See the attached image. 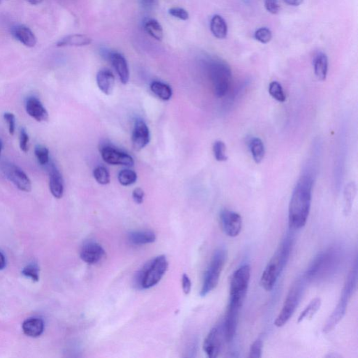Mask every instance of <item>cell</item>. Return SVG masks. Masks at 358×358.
<instances>
[{"mask_svg": "<svg viewBox=\"0 0 358 358\" xmlns=\"http://www.w3.org/2000/svg\"><path fill=\"white\" fill-rule=\"evenodd\" d=\"M283 1L291 6H299L303 2V0H283Z\"/></svg>", "mask_w": 358, "mask_h": 358, "instance_id": "cell-46", "label": "cell"}, {"mask_svg": "<svg viewBox=\"0 0 358 358\" xmlns=\"http://www.w3.org/2000/svg\"><path fill=\"white\" fill-rule=\"evenodd\" d=\"M264 6L266 10L272 14H277L280 10L278 0H264Z\"/></svg>", "mask_w": 358, "mask_h": 358, "instance_id": "cell-41", "label": "cell"}, {"mask_svg": "<svg viewBox=\"0 0 358 358\" xmlns=\"http://www.w3.org/2000/svg\"><path fill=\"white\" fill-rule=\"evenodd\" d=\"M11 34L14 38L27 47L33 48L37 44L35 34L25 25H17L11 28Z\"/></svg>", "mask_w": 358, "mask_h": 358, "instance_id": "cell-18", "label": "cell"}, {"mask_svg": "<svg viewBox=\"0 0 358 358\" xmlns=\"http://www.w3.org/2000/svg\"><path fill=\"white\" fill-rule=\"evenodd\" d=\"M6 266V260L4 255L0 253V270H2Z\"/></svg>", "mask_w": 358, "mask_h": 358, "instance_id": "cell-48", "label": "cell"}, {"mask_svg": "<svg viewBox=\"0 0 358 358\" xmlns=\"http://www.w3.org/2000/svg\"><path fill=\"white\" fill-rule=\"evenodd\" d=\"M339 253L335 248L326 250L316 257L305 274V280L319 281L330 275L339 261Z\"/></svg>", "mask_w": 358, "mask_h": 358, "instance_id": "cell-5", "label": "cell"}, {"mask_svg": "<svg viewBox=\"0 0 358 358\" xmlns=\"http://www.w3.org/2000/svg\"><path fill=\"white\" fill-rule=\"evenodd\" d=\"M91 42H92V38L87 35L75 34V35H68L62 38L57 43V46L58 47H65V46L80 47V46H88L91 44Z\"/></svg>", "mask_w": 358, "mask_h": 358, "instance_id": "cell-23", "label": "cell"}, {"mask_svg": "<svg viewBox=\"0 0 358 358\" xmlns=\"http://www.w3.org/2000/svg\"><path fill=\"white\" fill-rule=\"evenodd\" d=\"M96 80L98 88L104 94L109 95L113 93L115 86V77L111 71L107 69L99 71Z\"/></svg>", "mask_w": 358, "mask_h": 358, "instance_id": "cell-21", "label": "cell"}, {"mask_svg": "<svg viewBox=\"0 0 358 358\" xmlns=\"http://www.w3.org/2000/svg\"><path fill=\"white\" fill-rule=\"evenodd\" d=\"M204 351L209 358H216L219 355L221 348V337L219 330L214 327L205 339L203 345Z\"/></svg>", "mask_w": 358, "mask_h": 358, "instance_id": "cell-16", "label": "cell"}, {"mask_svg": "<svg viewBox=\"0 0 358 358\" xmlns=\"http://www.w3.org/2000/svg\"><path fill=\"white\" fill-rule=\"evenodd\" d=\"M27 113L38 122L47 121L49 113L41 101L37 97L28 98L26 102Z\"/></svg>", "mask_w": 358, "mask_h": 358, "instance_id": "cell-17", "label": "cell"}, {"mask_svg": "<svg viewBox=\"0 0 358 358\" xmlns=\"http://www.w3.org/2000/svg\"><path fill=\"white\" fill-rule=\"evenodd\" d=\"M29 136L25 128H22L20 134V148L22 151L26 152L28 151Z\"/></svg>", "mask_w": 358, "mask_h": 358, "instance_id": "cell-43", "label": "cell"}, {"mask_svg": "<svg viewBox=\"0 0 358 358\" xmlns=\"http://www.w3.org/2000/svg\"><path fill=\"white\" fill-rule=\"evenodd\" d=\"M141 4L145 8H149L154 4L155 0H141Z\"/></svg>", "mask_w": 358, "mask_h": 358, "instance_id": "cell-47", "label": "cell"}, {"mask_svg": "<svg viewBox=\"0 0 358 358\" xmlns=\"http://www.w3.org/2000/svg\"><path fill=\"white\" fill-rule=\"evenodd\" d=\"M211 33L219 39H223L227 37V25L226 20L219 15L213 16L210 24Z\"/></svg>", "mask_w": 358, "mask_h": 358, "instance_id": "cell-25", "label": "cell"}, {"mask_svg": "<svg viewBox=\"0 0 358 358\" xmlns=\"http://www.w3.org/2000/svg\"><path fill=\"white\" fill-rule=\"evenodd\" d=\"M146 31L147 32L152 38H155L157 41H162L163 38V29L160 22L155 19H149L144 24Z\"/></svg>", "mask_w": 358, "mask_h": 358, "instance_id": "cell-30", "label": "cell"}, {"mask_svg": "<svg viewBox=\"0 0 358 358\" xmlns=\"http://www.w3.org/2000/svg\"><path fill=\"white\" fill-rule=\"evenodd\" d=\"M314 170L308 165L294 188L288 210L290 227L301 229L306 225L311 208Z\"/></svg>", "mask_w": 358, "mask_h": 358, "instance_id": "cell-1", "label": "cell"}, {"mask_svg": "<svg viewBox=\"0 0 358 358\" xmlns=\"http://www.w3.org/2000/svg\"><path fill=\"white\" fill-rule=\"evenodd\" d=\"M128 239L133 245H144L155 242L156 236L152 231H134L129 234Z\"/></svg>", "mask_w": 358, "mask_h": 358, "instance_id": "cell-24", "label": "cell"}, {"mask_svg": "<svg viewBox=\"0 0 358 358\" xmlns=\"http://www.w3.org/2000/svg\"><path fill=\"white\" fill-rule=\"evenodd\" d=\"M35 153L40 165H46L49 163V151L47 148L44 146H37L35 148Z\"/></svg>", "mask_w": 358, "mask_h": 358, "instance_id": "cell-36", "label": "cell"}, {"mask_svg": "<svg viewBox=\"0 0 358 358\" xmlns=\"http://www.w3.org/2000/svg\"><path fill=\"white\" fill-rule=\"evenodd\" d=\"M110 60L116 71L121 83L127 84L130 79V70L124 56L119 53H113L110 55Z\"/></svg>", "mask_w": 358, "mask_h": 358, "instance_id": "cell-19", "label": "cell"}, {"mask_svg": "<svg viewBox=\"0 0 358 358\" xmlns=\"http://www.w3.org/2000/svg\"><path fill=\"white\" fill-rule=\"evenodd\" d=\"M151 90L155 95L164 101H168L172 97V89L166 83L153 81L151 85Z\"/></svg>", "mask_w": 358, "mask_h": 358, "instance_id": "cell-28", "label": "cell"}, {"mask_svg": "<svg viewBox=\"0 0 358 358\" xmlns=\"http://www.w3.org/2000/svg\"><path fill=\"white\" fill-rule=\"evenodd\" d=\"M269 93L271 97L278 102H284L286 99L282 85L279 82H271L269 86Z\"/></svg>", "mask_w": 358, "mask_h": 358, "instance_id": "cell-33", "label": "cell"}, {"mask_svg": "<svg viewBox=\"0 0 358 358\" xmlns=\"http://www.w3.org/2000/svg\"><path fill=\"white\" fill-rule=\"evenodd\" d=\"M22 331L30 337H39L44 332V323L41 319L32 318L24 321L22 325Z\"/></svg>", "mask_w": 358, "mask_h": 358, "instance_id": "cell-22", "label": "cell"}, {"mask_svg": "<svg viewBox=\"0 0 358 358\" xmlns=\"http://www.w3.org/2000/svg\"><path fill=\"white\" fill-rule=\"evenodd\" d=\"M4 1V0H0V4H1V2Z\"/></svg>", "mask_w": 358, "mask_h": 358, "instance_id": "cell-51", "label": "cell"}, {"mask_svg": "<svg viewBox=\"0 0 358 358\" xmlns=\"http://www.w3.org/2000/svg\"><path fill=\"white\" fill-rule=\"evenodd\" d=\"M22 275L30 278L33 282H38L39 280V269L38 266L30 264L25 266L22 271Z\"/></svg>", "mask_w": 358, "mask_h": 358, "instance_id": "cell-38", "label": "cell"}, {"mask_svg": "<svg viewBox=\"0 0 358 358\" xmlns=\"http://www.w3.org/2000/svg\"><path fill=\"white\" fill-rule=\"evenodd\" d=\"M144 197H145V193L144 191L140 188H137L134 189L132 192V197L134 201L136 202L138 205H141L143 203L144 200Z\"/></svg>", "mask_w": 358, "mask_h": 358, "instance_id": "cell-44", "label": "cell"}, {"mask_svg": "<svg viewBox=\"0 0 358 358\" xmlns=\"http://www.w3.org/2000/svg\"><path fill=\"white\" fill-rule=\"evenodd\" d=\"M150 140L151 135L149 127L144 120H136L132 134V143L134 150L136 151L142 150L149 144Z\"/></svg>", "mask_w": 358, "mask_h": 358, "instance_id": "cell-13", "label": "cell"}, {"mask_svg": "<svg viewBox=\"0 0 358 358\" xmlns=\"http://www.w3.org/2000/svg\"><path fill=\"white\" fill-rule=\"evenodd\" d=\"M26 1L30 4H33V5H38V4L42 2L43 0H26Z\"/></svg>", "mask_w": 358, "mask_h": 358, "instance_id": "cell-49", "label": "cell"}, {"mask_svg": "<svg viewBox=\"0 0 358 358\" xmlns=\"http://www.w3.org/2000/svg\"><path fill=\"white\" fill-rule=\"evenodd\" d=\"M3 171L6 178L15 185L19 190L27 192L31 191V181L19 167L13 164H6Z\"/></svg>", "mask_w": 358, "mask_h": 358, "instance_id": "cell-11", "label": "cell"}, {"mask_svg": "<svg viewBox=\"0 0 358 358\" xmlns=\"http://www.w3.org/2000/svg\"><path fill=\"white\" fill-rule=\"evenodd\" d=\"M255 38L260 42L263 44H267L272 38V33L269 28L262 27L255 32Z\"/></svg>", "mask_w": 358, "mask_h": 358, "instance_id": "cell-37", "label": "cell"}, {"mask_svg": "<svg viewBox=\"0 0 358 358\" xmlns=\"http://www.w3.org/2000/svg\"><path fill=\"white\" fill-rule=\"evenodd\" d=\"M191 286H192V284H191L190 278L184 274L182 277V288L186 295H188L190 293Z\"/></svg>", "mask_w": 358, "mask_h": 358, "instance_id": "cell-45", "label": "cell"}, {"mask_svg": "<svg viewBox=\"0 0 358 358\" xmlns=\"http://www.w3.org/2000/svg\"><path fill=\"white\" fill-rule=\"evenodd\" d=\"M250 279V267L245 264L234 271L230 282V302L243 305Z\"/></svg>", "mask_w": 358, "mask_h": 358, "instance_id": "cell-9", "label": "cell"}, {"mask_svg": "<svg viewBox=\"0 0 358 358\" xmlns=\"http://www.w3.org/2000/svg\"><path fill=\"white\" fill-rule=\"evenodd\" d=\"M118 181L122 186H129L134 184L137 180V175L131 170H123L118 176Z\"/></svg>", "mask_w": 358, "mask_h": 358, "instance_id": "cell-32", "label": "cell"}, {"mask_svg": "<svg viewBox=\"0 0 358 358\" xmlns=\"http://www.w3.org/2000/svg\"><path fill=\"white\" fill-rule=\"evenodd\" d=\"M215 158L218 162H224L227 160L226 154V146L222 141H215L213 146Z\"/></svg>", "mask_w": 358, "mask_h": 358, "instance_id": "cell-34", "label": "cell"}, {"mask_svg": "<svg viewBox=\"0 0 358 358\" xmlns=\"http://www.w3.org/2000/svg\"><path fill=\"white\" fill-rule=\"evenodd\" d=\"M208 72L215 95L218 98L226 97L229 93L232 81V72L229 66L225 62L214 61L210 65Z\"/></svg>", "mask_w": 358, "mask_h": 358, "instance_id": "cell-7", "label": "cell"}, {"mask_svg": "<svg viewBox=\"0 0 358 358\" xmlns=\"http://www.w3.org/2000/svg\"><path fill=\"white\" fill-rule=\"evenodd\" d=\"M357 280L358 267L356 265L348 274L338 304L324 326L323 332L325 333L332 331L346 314L348 301L357 286Z\"/></svg>", "mask_w": 358, "mask_h": 358, "instance_id": "cell-4", "label": "cell"}, {"mask_svg": "<svg viewBox=\"0 0 358 358\" xmlns=\"http://www.w3.org/2000/svg\"><path fill=\"white\" fill-rule=\"evenodd\" d=\"M4 119L9 125V134L11 136L14 135L16 128L15 115L11 113H5L4 114Z\"/></svg>", "mask_w": 358, "mask_h": 358, "instance_id": "cell-42", "label": "cell"}, {"mask_svg": "<svg viewBox=\"0 0 358 358\" xmlns=\"http://www.w3.org/2000/svg\"><path fill=\"white\" fill-rule=\"evenodd\" d=\"M105 255V250L102 245L96 242H88L82 247L80 257L81 259L88 264H96L99 263Z\"/></svg>", "mask_w": 358, "mask_h": 358, "instance_id": "cell-15", "label": "cell"}, {"mask_svg": "<svg viewBox=\"0 0 358 358\" xmlns=\"http://www.w3.org/2000/svg\"><path fill=\"white\" fill-rule=\"evenodd\" d=\"M93 175L98 184L107 185L110 183V174L104 167H97L94 169Z\"/></svg>", "mask_w": 358, "mask_h": 358, "instance_id": "cell-35", "label": "cell"}, {"mask_svg": "<svg viewBox=\"0 0 358 358\" xmlns=\"http://www.w3.org/2000/svg\"><path fill=\"white\" fill-rule=\"evenodd\" d=\"M263 341L261 340H256L250 346L248 357L250 358H261L262 357V352H263Z\"/></svg>", "mask_w": 358, "mask_h": 358, "instance_id": "cell-39", "label": "cell"}, {"mask_svg": "<svg viewBox=\"0 0 358 358\" xmlns=\"http://www.w3.org/2000/svg\"><path fill=\"white\" fill-rule=\"evenodd\" d=\"M168 269L165 255H159L146 263L134 277V286L137 290H147L157 285Z\"/></svg>", "mask_w": 358, "mask_h": 358, "instance_id": "cell-3", "label": "cell"}, {"mask_svg": "<svg viewBox=\"0 0 358 358\" xmlns=\"http://www.w3.org/2000/svg\"><path fill=\"white\" fill-rule=\"evenodd\" d=\"M49 188L55 198H62L64 194V180L60 171L55 165L51 166L49 171Z\"/></svg>", "mask_w": 358, "mask_h": 358, "instance_id": "cell-20", "label": "cell"}, {"mask_svg": "<svg viewBox=\"0 0 358 358\" xmlns=\"http://www.w3.org/2000/svg\"><path fill=\"white\" fill-rule=\"evenodd\" d=\"M226 259H227V251L226 250L219 248L215 252L212 257L209 266L207 268L205 274L200 292V295L202 297L207 296L217 286Z\"/></svg>", "mask_w": 358, "mask_h": 358, "instance_id": "cell-6", "label": "cell"}, {"mask_svg": "<svg viewBox=\"0 0 358 358\" xmlns=\"http://www.w3.org/2000/svg\"><path fill=\"white\" fill-rule=\"evenodd\" d=\"M101 155L104 161L109 165L126 167H132L134 165V160L131 155L109 146L101 149Z\"/></svg>", "mask_w": 358, "mask_h": 358, "instance_id": "cell-12", "label": "cell"}, {"mask_svg": "<svg viewBox=\"0 0 358 358\" xmlns=\"http://www.w3.org/2000/svg\"><path fill=\"white\" fill-rule=\"evenodd\" d=\"M169 14L171 17L182 20H187L189 19V14L186 9L180 7L171 8L169 10Z\"/></svg>", "mask_w": 358, "mask_h": 358, "instance_id": "cell-40", "label": "cell"}, {"mask_svg": "<svg viewBox=\"0 0 358 358\" xmlns=\"http://www.w3.org/2000/svg\"><path fill=\"white\" fill-rule=\"evenodd\" d=\"M356 193V184L353 182L349 183L345 188L344 190L345 212L346 213L351 211Z\"/></svg>", "mask_w": 358, "mask_h": 358, "instance_id": "cell-31", "label": "cell"}, {"mask_svg": "<svg viewBox=\"0 0 358 358\" xmlns=\"http://www.w3.org/2000/svg\"><path fill=\"white\" fill-rule=\"evenodd\" d=\"M304 290V277L294 283L284 301L282 311L277 316L274 325L281 327L285 325L298 307Z\"/></svg>", "mask_w": 358, "mask_h": 358, "instance_id": "cell-8", "label": "cell"}, {"mask_svg": "<svg viewBox=\"0 0 358 358\" xmlns=\"http://www.w3.org/2000/svg\"><path fill=\"white\" fill-rule=\"evenodd\" d=\"M242 306L235 303H229L224 327L225 335L227 341H232L235 336L238 323L239 311Z\"/></svg>", "mask_w": 358, "mask_h": 358, "instance_id": "cell-14", "label": "cell"}, {"mask_svg": "<svg viewBox=\"0 0 358 358\" xmlns=\"http://www.w3.org/2000/svg\"><path fill=\"white\" fill-rule=\"evenodd\" d=\"M292 242L293 239L290 237H286L283 241L263 271L261 285L266 291H271L274 288L278 279L286 265L291 252Z\"/></svg>", "mask_w": 358, "mask_h": 358, "instance_id": "cell-2", "label": "cell"}, {"mask_svg": "<svg viewBox=\"0 0 358 358\" xmlns=\"http://www.w3.org/2000/svg\"><path fill=\"white\" fill-rule=\"evenodd\" d=\"M220 219L225 233L230 237L239 235L242 228V218L239 213L223 209L220 214Z\"/></svg>", "mask_w": 358, "mask_h": 358, "instance_id": "cell-10", "label": "cell"}, {"mask_svg": "<svg viewBox=\"0 0 358 358\" xmlns=\"http://www.w3.org/2000/svg\"><path fill=\"white\" fill-rule=\"evenodd\" d=\"M1 150H2V142L0 140V155H1Z\"/></svg>", "mask_w": 358, "mask_h": 358, "instance_id": "cell-50", "label": "cell"}, {"mask_svg": "<svg viewBox=\"0 0 358 358\" xmlns=\"http://www.w3.org/2000/svg\"><path fill=\"white\" fill-rule=\"evenodd\" d=\"M321 306V300L319 298H314L311 300L309 304L305 308L304 311L300 314L298 318V322H302L304 320L311 319L320 309Z\"/></svg>", "mask_w": 358, "mask_h": 358, "instance_id": "cell-29", "label": "cell"}, {"mask_svg": "<svg viewBox=\"0 0 358 358\" xmlns=\"http://www.w3.org/2000/svg\"><path fill=\"white\" fill-rule=\"evenodd\" d=\"M249 149L253 160L256 163H261L265 154L264 144L260 138L255 137L249 141Z\"/></svg>", "mask_w": 358, "mask_h": 358, "instance_id": "cell-27", "label": "cell"}, {"mask_svg": "<svg viewBox=\"0 0 358 358\" xmlns=\"http://www.w3.org/2000/svg\"><path fill=\"white\" fill-rule=\"evenodd\" d=\"M328 71V58L325 54H319L314 60V72L316 77L320 81H324L327 77Z\"/></svg>", "mask_w": 358, "mask_h": 358, "instance_id": "cell-26", "label": "cell"}]
</instances>
